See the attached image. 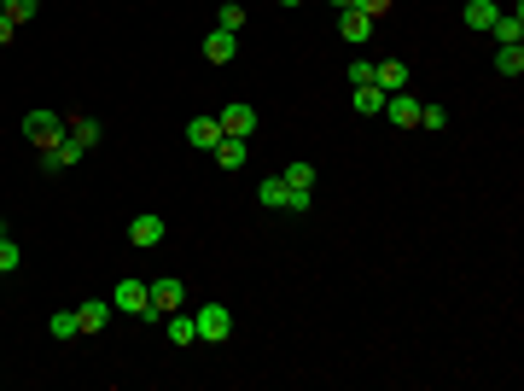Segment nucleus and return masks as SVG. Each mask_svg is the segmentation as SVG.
Masks as SVG:
<instances>
[{"label":"nucleus","mask_w":524,"mask_h":391,"mask_svg":"<svg viewBox=\"0 0 524 391\" xmlns=\"http://www.w3.org/2000/svg\"><path fill=\"white\" fill-rule=\"evenodd\" d=\"M82 152H87V146H82V141H70V129H65L59 141H47V146H41V169H47V176H53V169H70V164H82Z\"/></svg>","instance_id":"4"},{"label":"nucleus","mask_w":524,"mask_h":391,"mask_svg":"<svg viewBox=\"0 0 524 391\" xmlns=\"http://www.w3.org/2000/svg\"><path fill=\"white\" fill-rule=\"evenodd\" d=\"M327 6H339V12H344V6H349V0H327Z\"/></svg>","instance_id":"31"},{"label":"nucleus","mask_w":524,"mask_h":391,"mask_svg":"<svg viewBox=\"0 0 524 391\" xmlns=\"http://www.w3.org/2000/svg\"><path fill=\"white\" fill-rule=\"evenodd\" d=\"M164 234H169V228H164V216H152V211H146V216H134V223H129V240H134L140 251L164 246Z\"/></svg>","instance_id":"9"},{"label":"nucleus","mask_w":524,"mask_h":391,"mask_svg":"<svg viewBox=\"0 0 524 391\" xmlns=\"http://www.w3.org/2000/svg\"><path fill=\"white\" fill-rule=\"evenodd\" d=\"M339 35H344V41H373V18H367V12H356V6H344L339 12Z\"/></svg>","instance_id":"12"},{"label":"nucleus","mask_w":524,"mask_h":391,"mask_svg":"<svg viewBox=\"0 0 524 391\" xmlns=\"http://www.w3.org/2000/svg\"><path fill=\"white\" fill-rule=\"evenodd\" d=\"M361 82H373V59H356V65H349V88H361Z\"/></svg>","instance_id":"29"},{"label":"nucleus","mask_w":524,"mask_h":391,"mask_svg":"<svg viewBox=\"0 0 524 391\" xmlns=\"http://www.w3.org/2000/svg\"><path fill=\"white\" fill-rule=\"evenodd\" d=\"M12 30H18V23H12V18H6V12H0V47H6V41H12Z\"/></svg>","instance_id":"30"},{"label":"nucleus","mask_w":524,"mask_h":391,"mask_svg":"<svg viewBox=\"0 0 524 391\" xmlns=\"http://www.w3.org/2000/svg\"><path fill=\"white\" fill-rule=\"evenodd\" d=\"M495 70H501V77H519L524 70V41L519 47H495Z\"/></svg>","instance_id":"21"},{"label":"nucleus","mask_w":524,"mask_h":391,"mask_svg":"<svg viewBox=\"0 0 524 391\" xmlns=\"http://www.w3.org/2000/svg\"><path fill=\"white\" fill-rule=\"evenodd\" d=\"M490 35H495L501 47H519V41H524V0H513V12H501V18L490 23Z\"/></svg>","instance_id":"10"},{"label":"nucleus","mask_w":524,"mask_h":391,"mask_svg":"<svg viewBox=\"0 0 524 391\" xmlns=\"http://www.w3.org/2000/svg\"><path fill=\"white\" fill-rule=\"evenodd\" d=\"M495 18H501V6H495V0H466V30H490Z\"/></svg>","instance_id":"19"},{"label":"nucleus","mask_w":524,"mask_h":391,"mask_svg":"<svg viewBox=\"0 0 524 391\" xmlns=\"http://www.w3.org/2000/svg\"><path fill=\"white\" fill-rule=\"evenodd\" d=\"M146 286H152V315L158 322H164L169 310H181V280L175 275H158V280H146Z\"/></svg>","instance_id":"8"},{"label":"nucleus","mask_w":524,"mask_h":391,"mask_svg":"<svg viewBox=\"0 0 524 391\" xmlns=\"http://www.w3.org/2000/svg\"><path fill=\"white\" fill-rule=\"evenodd\" d=\"M47 333H53L59 345H65V339H77L82 333V327H77V310H53V315H47Z\"/></svg>","instance_id":"20"},{"label":"nucleus","mask_w":524,"mask_h":391,"mask_svg":"<svg viewBox=\"0 0 524 391\" xmlns=\"http://www.w3.org/2000/svg\"><path fill=\"white\" fill-rule=\"evenodd\" d=\"M349 6H356V12H367V18H384V12H391L396 0H349Z\"/></svg>","instance_id":"28"},{"label":"nucleus","mask_w":524,"mask_h":391,"mask_svg":"<svg viewBox=\"0 0 524 391\" xmlns=\"http://www.w3.org/2000/svg\"><path fill=\"white\" fill-rule=\"evenodd\" d=\"M216 123H221V134H239V141H251V134H257V123H262V117H257V105H245V100H233V105H221V112H216Z\"/></svg>","instance_id":"5"},{"label":"nucleus","mask_w":524,"mask_h":391,"mask_svg":"<svg viewBox=\"0 0 524 391\" xmlns=\"http://www.w3.org/2000/svg\"><path fill=\"white\" fill-rule=\"evenodd\" d=\"M280 6H303V0H280Z\"/></svg>","instance_id":"32"},{"label":"nucleus","mask_w":524,"mask_h":391,"mask_svg":"<svg viewBox=\"0 0 524 391\" xmlns=\"http://www.w3.org/2000/svg\"><path fill=\"white\" fill-rule=\"evenodd\" d=\"M70 123L59 112H23V134H30L35 146H47V141H59V134H65Z\"/></svg>","instance_id":"7"},{"label":"nucleus","mask_w":524,"mask_h":391,"mask_svg":"<svg viewBox=\"0 0 524 391\" xmlns=\"http://www.w3.org/2000/svg\"><path fill=\"white\" fill-rule=\"evenodd\" d=\"M210 152H216V164H221V169H245V158H251V146H245L239 134H221V141L210 146Z\"/></svg>","instance_id":"13"},{"label":"nucleus","mask_w":524,"mask_h":391,"mask_svg":"<svg viewBox=\"0 0 524 391\" xmlns=\"http://www.w3.org/2000/svg\"><path fill=\"white\" fill-rule=\"evenodd\" d=\"M216 30H228V35H239V30H245V6H239V0H228V6L216 12Z\"/></svg>","instance_id":"23"},{"label":"nucleus","mask_w":524,"mask_h":391,"mask_svg":"<svg viewBox=\"0 0 524 391\" xmlns=\"http://www.w3.org/2000/svg\"><path fill=\"white\" fill-rule=\"evenodd\" d=\"M111 310L140 315V322H158V315H152V286H146V280H117V286H111Z\"/></svg>","instance_id":"1"},{"label":"nucleus","mask_w":524,"mask_h":391,"mask_svg":"<svg viewBox=\"0 0 524 391\" xmlns=\"http://www.w3.org/2000/svg\"><path fill=\"white\" fill-rule=\"evenodd\" d=\"M23 263V251H18V240L12 234H0V275H12V268Z\"/></svg>","instance_id":"26"},{"label":"nucleus","mask_w":524,"mask_h":391,"mask_svg":"<svg viewBox=\"0 0 524 391\" xmlns=\"http://www.w3.org/2000/svg\"><path fill=\"white\" fill-rule=\"evenodd\" d=\"M349 105H356L361 117H379L384 112V88H379V82H361V88L349 94Z\"/></svg>","instance_id":"18"},{"label":"nucleus","mask_w":524,"mask_h":391,"mask_svg":"<svg viewBox=\"0 0 524 391\" xmlns=\"http://www.w3.org/2000/svg\"><path fill=\"white\" fill-rule=\"evenodd\" d=\"M373 82H379L384 94H402L408 88V65L402 59H373Z\"/></svg>","instance_id":"11"},{"label":"nucleus","mask_w":524,"mask_h":391,"mask_svg":"<svg viewBox=\"0 0 524 391\" xmlns=\"http://www.w3.org/2000/svg\"><path fill=\"white\" fill-rule=\"evenodd\" d=\"M379 117H391L396 129H420V94H384V112Z\"/></svg>","instance_id":"6"},{"label":"nucleus","mask_w":524,"mask_h":391,"mask_svg":"<svg viewBox=\"0 0 524 391\" xmlns=\"http://www.w3.org/2000/svg\"><path fill=\"white\" fill-rule=\"evenodd\" d=\"M164 333H169V345H198V322H193V315H181V310L164 315Z\"/></svg>","instance_id":"16"},{"label":"nucleus","mask_w":524,"mask_h":391,"mask_svg":"<svg viewBox=\"0 0 524 391\" xmlns=\"http://www.w3.org/2000/svg\"><path fill=\"white\" fill-rule=\"evenodd\" d=\"M105 322H111V298H87V304H77V327H82V333H99Z\"/></svg>","instance_id":"15"},{"label":"nucleus","mask_w":524,"mask_h":391,"mask_svg":"<svg viewBox=\"0 0 524 391\" xmlns=\"http://www.w3.org/2000/svg\"><path fill=\"white\" fill-rule=\"evenodd\" d=\"M420 123H426V129H448V112H443V105H420Z\"/></svg>","instance_id":"27"},{"label":"nucleus","mask_w":524,"mask_h":391,"mask_svg":"<svg viewBox=\"0 0 524 391\" xmlns=\"http://www.w3.org/2000/svg\"><path fill=\"white\" fill-rule=\"evenodd\" d=\"M193 322H198V339H204V345H228V339H233V315H228V304H204Z\"/></svg>","instance_id":"3"},{"label":"nucleus","mask_w":524,"mask_h":391,"mask_svg":"<svg viewBox=\"0 0 524 391\" xmlns=\"http://www.w3.org/2000/svg\"><path fill=\"white\" fill-rule=\"evenodd\" d=\"M0 12H6L12 23H30L35 12H41V0H0Z\"/></svg>","instance_id":"25"},{"label":"nucleus","mask_w":524,"mask_h":391,"mask_svg":"<svg viewBox=\"0 0 524 391\" xmlns=\"http://www.w3.org/2000/svg\"><path fill=\"white\" fill-rule=\"evenodd\" d=\"M221 141V123H216V117H193V123H186V146H198V152H210V146H216Z\"/></svg>","instance_id":"14"},{"label":"nucleus","mask_w":524,"mask_h":391,"mask_svg":"<svg viewBox=\"0 0 524 391\" xmlns=\"http://www.w3.org/2000/svg\"><path fill=\"white\" fill-rule=\"evenodd\" d=\"M285 187L309 193V187H315V164H303V158H297V164H285Z\"/></svg>","instance_id":"22"},{"label":"nucleus","mask_w":524,"mask_h":391,"mask_svg":"<svg viewBox=\"0 0 524 391\" xmlns=\"http://www.w3.org/2000/svg\"><path fill=\"white\" fill-rule=\"evenodd\" d=\"M257 199L268 205V211H297V216L309 211V193L285 187V176H268V181H262V187H257Z\"/></svg>","instance_id":"2"},{"label":"nucleus","mask_w":524,"mask_h":391,"mask_svg":"<svg viewBox=\"0 0 524 391\" xmlns=\"http://www.w3.org/2000/svg\"><path fill=\"white\" fill-rule=\"evenodd\" d=\"M233 47H239V35H228V30H210L204 35V59H210V65H228Z\"/></svg>","instance_id":"17"},{"label":"nucleus","mask_w":524,"mask_h":391,"mask_svg":"<svg viewBox=\"0 0 524 391\" xmlns=\"http://www.w3.org/2000/svg\"><path fill=\"white\" fill-rule=\"evenodd\" d=\"M99 134H105V129H99L94 117H77V123H70V141H82L87 152H94V146H99Z\"/></svg>","instance_id":"24"}]
</instances>
